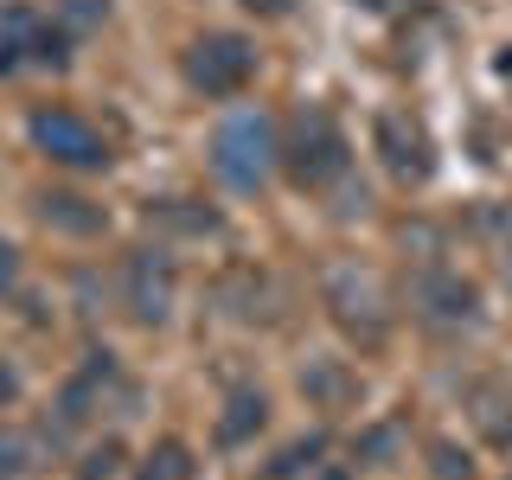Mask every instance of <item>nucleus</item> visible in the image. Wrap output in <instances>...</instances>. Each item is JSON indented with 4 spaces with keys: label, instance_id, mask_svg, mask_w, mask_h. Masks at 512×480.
I'll list each match as a JSON object with an SVG mask.
<instances>
[{
    "label": "nucleus",
    "instance_id": "nucleus-1",
    "mask_svg": "<svg viewBox=\"0 0 512 480\" xmlns=\"http://www.w3.org/2000/svg\"><path fill=\"white\" fill-rule=\"evenodd\" d=\"M276 122L263 116V109H237V116H224L212 128V167H218V180L231 186V192H256L276 173Z\"/></svg>",
    "mask_w": 512,
    "mask_h": 480
},
{
    "label": "nucleus",
    "instance_id": "nucleus-2",
    "mask_svg": "<svg viewBox=\"0 0 512 480\" xmlns=\"http://www.w3.org/2000/svg\"><path fill=\"white\" fill-rule=\"evenodd\" d=\"M320 295H327V308H333V320H340L346 340H359V346H384V340H391V295H384V282L372 276V269L333 263Z\"/></svg>",
    "mask_w": 512,
    "mask_h": 480
},
{
    "label": "nucleus",
    "instance_id": "nucleus-3",
    "mask_svg": "<svg viewBox=\"0 0 512 480\" xmlns=\"http://www.w3.org/2000/svg\"><path fill=\"white\" fill-rule=\"evenodd\" d=\"M346 135H340V122L327 116V109H301L295 128H288V148H282V167H288V180L295 186H333V180H346Z\"/></svg>",
    "mask_w": 512,
    "mask_h": 480
},
{
    "label": "nucleus",
    "instance_id": "nucleus-4",
    "mask_svg": "<svg viewBox=\"0 0 512 480\" xmlns=\"http://www.w3.org/2000/svg\"><path fill=\"white\" fill-rule=\"evenodd\" d=\"M256 77V45L244 32H205L186 52V84L199 96H237Z\"/></svg>",
    "mask_w": 512,
    "mask_h": 480
},
{
    "label": "nucleus",
    "instance_id": "nucleus-5",
    "mask_svg": "<svg viewBox=\"0 0 512 480\" xmlns=\"http://www.w3.org/2000/svg\"><path fill=\"white\" fill-rule=\"evenodd\" d=\"M26 135L45 160H58V167H71V173H103L109 167V141L96 135V122H84L77 109H39V116L26 122Z\"/></svg>",
    "mask_w": 512,
    "mask_h": 480
},
{
    "label": "nucleus",
    "instance_id": "nucleus-6",
    "mask_svg": "<svg viewBox=\"0 0 512 480\" xmlns=\"http://www.w3.org/2000/svg\"><path fill=\"white\" fill-rule=\"evenodd\" d=\"M173 288H180V276H173V256L167 250H135L122 269V301L128 314L141 320V327H160V320L173 314Z\"/></svg>",
    "mask_w": 512,
    "mask_h": 480
},
{
    "label": "nucleus",
    "instance_id": "nucleus-7",
    "mask_svg": "<svg viewBox=\"0 0 512 480\" xmlns=\"http://www.w3.org/2000/svg\"><path fill=\"white\" fill-rule=\"evenodd\" d=\"M378 154L404 186H423L429 173H436V141H429V128L416 122L410 109H384L378 116Z\"/></svg>",
    "mask_w": 512,
    "mask_h": 480
},
{
    "label": "nucleus",
    "instance_id": "nucleus-8",
    "mask_svg": "<svg viewBox=\"0 0 512 480\" xmlns=\"http://www.w3.org/2000/svg\"><path fill=\"white\" fill-rule=\"evenodd\" d=\"M109 397H128V404H135V391L122 384L116 359H109V352H90V365H84V372H77L71 384H64V397H58V429H77V423H90V416L103 410Z\"/></svg>",
    "mask_w": 512,
    "mask_h": 480
},
{
    "label": "nucleus",
    "instance_id": "nucleus-9",
    "mask_svg": "<svg viewBox=\"0 0 512 480\" xmlns=\"http://www.w3.org/2000/svg\"><path fill=\"white\" fill-rule=\"evenodd\" d=\"M71 58L64 52V26H52L45 13L32 7H7V39H0V71H13V64H58Z\"/></svg>",
    "mask_w": 512,
    "mask_h": 480
},
{
    "label": "nucleus",
    "instance_id": "nucleus-10",
    "mask_svg": "<svg viewBox=\"0 0 512 480\" xmlns=\"http://www.w3.org/2000/svg\"><path fill=\"white\" fill-rule=\"evenodd\" d=\"M416 308H423V320H436V327H474L480 295H474V282L455 276V269H429V276L416 282Z\"/></svg>",
    "mask_w": 512,
    "mask_h": 480
},
{
    "label": "nucleus",
    "instance_id": "nucleus-11",
    "mask_svg": "<svg viewBox=\"0 0 512 480\" xmlns=\"http://www.w3.org/2000/svg\"><path fill=\"white\" fill-rule=\"evenodd\" d=\"M263 423H269V397L263 391H237L231 404H224V416H218V448H244Z\"/></svg>",
    "mask_w": 512,
    "mask_h": 480
},
{
    "label": "nucleus",
    "instance_id": "nucleus-12",
    "mask_svg": "<svg viewBox=\"0 0 512 480\" xmlns=\"http://www.w3.org/2000/svg\"><path fill=\"white\" fill-rule=\"evenodd\" d=\"M39 218L58 224V231H71V237H96V231H103V205L77 199V192H45V199H39Z\"/></svg>",
    "mask_w": 512,
    "mask_h": 480
},
{
    "label": "nucleus",
    "instance_id": "nucleus-13",
    "mask_svg": "<svg viewBox=\"0 0 512 480\" xmlns=\"http://www.w3.org/2000/svg\"><path fill=\"white\" fill-rule=\"evenodd\" d=\"M301 391H308L314 404L340 410V404H352V397H359V378H352L346 365H333V359H314L308 372H301Z\"/></svg>",
    "mask_w": 512,
    "mask_h": 480
},
{
    "label": "nucleus",
    "instance_id": "nucleus-14",
    "mask_svg": "<svg viewBox=\"0 0 512 480\" xmlns=\"http://www.w3.org/2000/svg\"><path fill=\"white\" fill-rule=\"evenodd\" d=\"M135 480H192V448L186 442H154Z\"/></svg>",
    "mask_w": 512,
    "mask_h": 480
},
{
    "label": "nucleus",
    "instance_id": "nucleus-15",
    "mask_svg": "<svg viewBox=\"0 0 512 480\" xmlns=\"http://www.w3.org/2000/svg\"><path fill=\"white\" fill-rule=\"evenodd\" d=\"M314 455H320V436H308V442H288L276 461H269V474L263 480H288V474H308L314 468Z\"/></svg>",
    "mask_w": 512,
    "mask_h": 480
},
{
    "label": "nucleus",
    "instance_id": "nucleus-16",
    "mask_svg": "<svg viewBox=\"0 0 512 480\" xmlns=\"http://www.w3.org/2000/svg\"><path fill=\"white\" fill-rule=\"evenodd\" d=\"M474 404H480V410H474V423L487 429L493 442H512V423L500 416V410H506V404H500V391H487V384H480V391H474Z\"/></svg>",
    "mask_w": 512,
    "mask_h": 480
},
{
    "label": "nucleus",
    "instance_id": "nucleus-17",
    "mask_svg": "<svg viewBox=\"0 0 512 480\" xmlns=\"http://www.w3.org/2000/svg\"><path fill=\"white\" fill-rule=\"evenodd\" d=\"M116 468H122V442L109 436V442H96L90 455H84V468H77V480H116Z\"/></svg>",
    "mask_w": 512,
    "mask_h": 480
},
{
    "label": "nucleus",
    "instance_id": "nucleus-18",
    "mask_svg": "<svg viewBox=\"0 0 512 480\" xmlns=\"http://www.w3.org/2000/svg\"><path fill=\"white\" fill-rule=\"evenodd\" d=\"M26 436H13V429H0V480H20L26 474Z\"/></svg>",
    "mask_w": 512,
    "mask_h": 480
},
{
    "label": "nucleus",
    "instance_id": "nucleus-19",
    "mask_svg": "<svg viewBox=\"0 0 512 480\" xmlns=\"http://www.w3.org/2000/svg\"><path fill=\"white\" fill-rule=\"evenodd\" d=\"M160 218H173L180 231H218V218L212 212H186V199H167V205H154Z\"/></svg>",
    "mask_w": 512,
    "mask_h": 480
},
{
    "label": "nucleus",
    "instance_id": "nucleus-20",
    "mask_svg": "<svg viewBox=\"0 0 512 480\" xmlns=\"http://www.w3.org/2000/svg\"><path fill=\"white\" fill-rule=\"evenodd\" d=\"M96 20H109V0H64V26L71 32H84Z\"/></svg>",
    "mask_w": 512,
    "mask_h": 480
},
{
    "label": "nucleus",
    "instance_id": "nucleus-21",
    "mask_svg": "<svg viewBox=\"0 0 512 480\" xmlns=\"http://www.w3.org/2000/svg\"><path fill=\"white\" fill-rule=\"evenodd\" d=\"M237 7H244V13H256V20H282V13L295 7V0H237Z\"/></svg>",
    "mask_w": 512,
    "mask_h": 480
},
{
    "label": "nucleus",
    "instance_id": "nucleus-22",
    "mask_svg": "<svg viewBox=\"0 0 512 480\" xmlns=\"http://www.w3.org/2000/svg\"><path fill=\"white\" fill-rule=\"evenodd\" d=\"M13 282H20V256H13V244L0 237V288H13Z\"/></svg>",
    "mask_w": 512,
    "mask_h": 480
},
{
    "label": "nucleus",
    "instance_id": "nucleus-23",
    "mask_svg": "<svg viewBox=\"0 0 512 480\" xmlns=\"http://www.w3.org/2000/svg\"><path fill=\"white\" fill-rule=\"evenodd\" d=\"M346 7H359V13H404L410 0H346Z\"/></svg>",
    "mask_w": 512,
    "mask_h": 480
},
{
    "label": "nucleus",
    "instance_id": "nucleus-24",
    "mask_svg": "<svg viewBox=\"0 0 512 480\" xmlns=\"http://www.w3.org/2000/svg\"><path fill=\"white\" fill-rule=\"evenodd\" d=\"M442 480H468V461H455V448H442Z\"/></svg>",
    "mask_w": 512,
    "mask_h": 480
},
{
    "label": "nucleus",
    "instance_id": "nucleus-25",
    "mask_svg": "<svg viewBox=\"0 0 512 480\" xmlns=\"http://www.w3.org/2000/svg\"><path fill=\"white\" fill-rule=\"evenodd\" d=\"M308 480H352L346 468H308Z\"/></svg>",
    "mask_w": 512,
    "mask_h": 480
},
{
    "label": "nucleus",
    "instance_id": "nucleus-26",
    "mask_svg": "<svg viewBox=\"0 0 512 480\" xmlns=\"http://www.w3.org/2000/svg\"><path fill=\"white\" fill-rule=\"evenodd\" d=\"M506 282H512V263H506Z\"/></svg>",
    "mask_w": 512,
    "mask_h": 480
}]
</instances>
